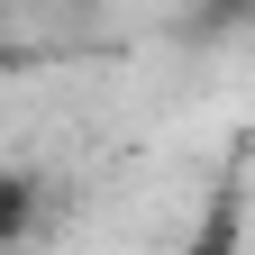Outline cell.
Segmentation results:
<instances>
[{
	"label": "cell",
	"mask_w": 255,
	"mask_h": 255,
	"mask_svg": "<svg viewBox=\"0 0 255 255\" xmlns=\"http://www.w3.org/2000/svg\"><path fill=\"white\" fill-rule=\"evenodd\" d=\"M37 219H46V182L37 173H0V255L37 237Z\"/></svg>",
	"instance_id": "obj_2"
},
{
	"label": "cell",
	"mask_w": 255,
	"mask_h": 255,
	"mask_svg": "<svg viewBox=\"0 0 255 255\" xmlns=\"http://www.w3.org/2000/svg\"><path fill=\"white\" fill-rule=\"evenodd\" d=\"M182 255H255V246H246V191H237V182H219L210 201H201V219H191Z\"/></svg>",
	"instance_id": "obj_1"
},
{
	"label": "cell",
	"mask_w": 255,
	"mask_h": 255,
	"mask_svg": "<svg viewBox=\"0 0 255 255\" xmlns=\"http://www.w3.org/2000/svg\"><path fill=\"white\" fill-rule=\"evenodd\" d=\"M219 9H246V0H219Z\"/></svg>",
	"instance_id": "obj_3"
}]
</instances>
